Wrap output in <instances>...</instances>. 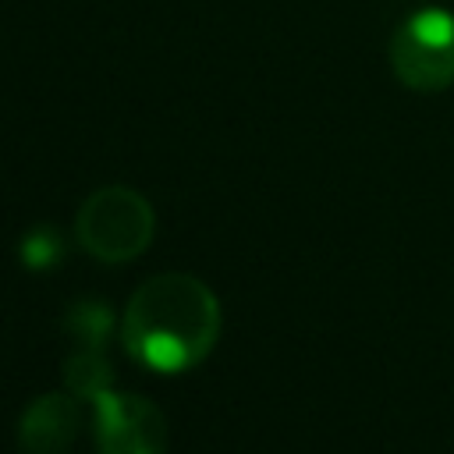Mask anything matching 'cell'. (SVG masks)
Listing matches in <instances>:
<instances>
[{"mask_svg": "<svg viewBox=\"0 0 454 454\" xmlns=\"http://www.w3.org/2000/svg\"><path fill=\"white\" fill-rule=\"evenodd\" d=\"M220 337V301L192 273H156L128 301L121 340L128 355L156 372H184Z\"/></svg>", "mask_w": 454, "mask_h": 454, "instance_id": "1", "label": "cell"}, {"mask_svg": "<svg viewBox=\"0 0 454 454\" xmlns=\"http://www.w3.org/2000/svg\"><path fill=\"white\" fill-rule=\"evenodd\" d=\"M156 231L153 206L124 184H106L92 192L78 216H74V234L89 255L99 262H128L135 259Z\"/></svg>", "mask_w": 454, "mask_h": 454, "instance_id": "2", "label": "cell"}, {"mask_svg": "<svg viewBox=\"0 0 454 454\" xmlns=\"http://www.w3.org/2000/svg\"><path fill=\"white\" fill-rule=\"evenodd\" d=\"M390 67L415 92H440L454 82V14L426 7L404 18L390 39Z\"/></svg>", "mask_w": 454, "mask_h": 454, "instance_id": "3", "label": "cell"}, {"mask_svg": "<svg viewBox=\"0 0 454 454\" xmlns=\"http://www.w3.org/2000/svg\"><path fill=\"white\" fill-rule=\"evenodd\" d=\"M92 404H96L99 454H163L167 450V419L153 401L138 394L103 390Z\"/></svg>", "mask_w": 454, "mask_h": 454, "instance_id": "4", "label": "cell"}, {"mask_svg": "<svg viewBox=\"0 0 454 454\" xmlns=\"http://www.w3.org/2000/svg\"><path fill=\"white\" fill-rule=\"evenodd\" d=\"M78 401L74 394H43L35 397L18 426V443L25 454H67L78 436Z\"/></svg>", "mask_w": 454, "mask_h": 454, "instance_id": "5", "label": "cell"}, {"mask_svg": "<svg viewBox=\"0 0 454 454\" xmlns=\"http://www.w3.org/2000/svg\"><path fill=\"white\" fill-rule=\"evenodd\" d=\"M64 383L74 397H89L96 401L103 390H110L114 383V369L103 358V348H89L82 344L67 362H64Z\"/></svg>", "mask_w": 454, "mask_h": 454, "instance_id": "6", "label": "cell"}, {"mask_svg": "<svg viewBox=\"0 0 454 454\" xmlns=\"http://www.w3.org/2000/svg\"><path fill=\"white\" fill-rule=\"evenodd\" d=\"M110 323H114V319H110V309L99 305V301H78V305L71 309V316H67V330H71L82 344H89V348H103Z\"/></svg>", "mask_w": 454, "mask_h": 454, "instance_id": "7", "label": "cell"}, {"mask_svg": "<svg viewBox=\"0 0 454 454\" xmlns=\"http://www.w3.org/2000/svg\"><path fill=\"white\" fill-rule=\"evenodd\" d=\"M60 252H64V245H60V238L50 227H39V231L25 234V241H21V262L32 266V270L53 266L60 259Z\"/></svg>", "mask_w": 454, "mask_h": 454, "instance_id": "8", "label": "cell"}]
</instances>
